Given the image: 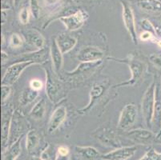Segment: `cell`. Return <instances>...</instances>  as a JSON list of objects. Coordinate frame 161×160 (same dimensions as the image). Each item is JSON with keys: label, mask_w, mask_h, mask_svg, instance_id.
<instances>
[{"label": "cell", "mask_w": 161, "mask_h": 160, "mask_svg": "<svg viewBox=\"0 0 161 160\" xmlns=\"http://www.w3.org/2000/svg\"><path fill=\"white\" fill-rule=\"evenodd\" d=\"M103 60L96 62H85L80 63L71 71H62L59 77L65 82L68 86L77 87L80 84L88 80L96 74L103 65Z\"/></svg>", "instance_id": "2"}, {"label": "cell", "mask_w": 161, "mask_h": 160, "mask_svg": "<svg viewBox=\"0 0 161 160\" xmlns=\"http://www.w3.org/2000/svg\"><path fill=\"white\" fill-rule=\"evenodd\" d=\"M139 24L140 25L142 28L145 31H149L152 32L153 35H157V31H156V26L152 24V23L151 21H149L147 19H141L140 22H139Z\"/></svg>", "instance_id": "31"}, {"label": "cell", "mask_w": 161, "mask_h": 160, "mask_svg": "<svg viewBox=\"0 0 161 160\" xmlns=\"http://www.w3.org/2000/svg\"><path fill=\"white\" fill-rule=\"evenodd\" d=\"M5 42V38H4V35H2V44Z\"/></svg>", "instance_id": "45"}, {"label": "cell", "mask_w": 161, "mask_h": 160, "mask_svg": "<svg viewBox=\"0 0 161 160\" xmlns=\"http://www.w3.org/2000/svg\"><path fill=\"white\" fill-rule=\"evenodd\" d=\"M156 77L152 80V83L149 85L145 91L141 102V111L143 119L145 122L147 127L151 129L152 127V120L154 114L155 104V92H156Z\"/></svg>", "instance_id": "5"}, {"label": "cell", "mask_w": 161, "mask_h": 160, "mask_svg": "<svg viewBox=\"0 0 161 160\" xmlns=\"http://www.w3.org/2000/svg\"><path fill=\"white\" fill-rule=\"evenodd\" d=\"M139 160H161V153H158L154 147H150L144 155Z\"/></svg>", "instance_id": "30"}, {"label": "cell", "mask_w": 161, "mask_h": 160, "mask_svg": "<svg viewBox=\"0 0 161 160\" xmlns=\"http://www.w3.org/2000/svg\"><path fill=\"white\" fill-rule=\"evenodd\" d=\"M39 96V91H35L28 86L21 92L19 98V103L20 107H26L32 103Z\"/></svg>", "instance_id": "27"}, {"label": "cell", "mask_w": 161, "mask_h": 160, "mask_svg": "<svg viewBox=\"0 0 161 160\" xmlns=\"http://www.w3.org/2000/svg\"><path fill=\"white\" fill-rule=\"evenodd\" d=\"M92 135L99 142L100 144L107 147L116 148L122 146L120 138L114 129L109 127H98L92 133Z\"/></svg>", "instance_id": "6"}, {"label": "cell", "mask_w": 161, "mask_h": 160, "mask_svg": "<svg viewBox=\"0 0 161 160\" xmlns=\"http://www.w3.org/2000/svg\"><path fill=\"white\" fill-rule=\"evenodd\" d=\"M157 44H158V46H159V47H161V39H159V40H158Z\"/></svg>", "instance_id": "46"}, {"label": "cell", "mask_w": 161, "mask_h": 160, "mask_svg": "<svg viewBox=\"0 0 161 160\" xmlns=\"http://www.w3.org/2000/svg\"><path fill=\"white\" fill-rule=\"evenodd\" d=\"M57 154L60 155H64V156H67V155H69L70 154V149L67 146L65 145H61L58 147L57 149Z\"/></svg>", "instance_id": "38"}, {"label": "cell", "mask_w": 161, "mask_h": 160, "mask_svg": "<svg viewBox=\"0 0 161 160\" xmlns=\"http://www.w3.org/2000/svg\"><path fill=\"white\" fill-rule=\"evenodd\" d=\"M30 160H43L40 157H37V156H32L31 157Z\"/></svg>", "instance_id": "43"}, {"label": "cell", "mask_w": 161, "mask_h": 160, "mask_svg": "<svg viewBox=\"0 0 161 160\" xmlns=\"http://www.w3.org/2000/svg\"><path fill=\"white\" fill-rule=\"evenodd\" d=\"M32 65H36V63L32 61H23L15 62L14 63L11 64L4 73L2 78V85L13 84L18 81V79L23 74V71Z\"/></svg>", "instance_id": "9"}, {"label": "cell", "mask_w": 161, "mask_h": 160, "mask_svg": "<svg viewBox=\"0 0 161 160\" xmlns=\"http://www.w3.org/2000/svg\"><path fill=\"white\" fill-rule=\"evenodd\" d=\"M55 160H71V159H70L69 155L64 156V155H58V154L56 153Z\"/></svg>", "instance_id": "40"}, {"label": "cell", "mask_w": 161, "mask_h": 160, "mask_svg": "<svg viewBox=\"0 0 161 160\" xmlns=\"http://www.w3.org/2000/svg\"><path fill=\"white\" fill-rule=\"evenodd\" d=\"M123 135L136 144L143 145V146L153 144L158 139L157 136L152 130L147 129L138 128L135 130H126Z\"/></svg>", "instance_id": "10"}, {"label": "cell", "mask_w": 161, "mask_h": 160, "mask_svg": "<svg viewBox=\"0 0 161 160\" xmlns=\"http://www.w3.org/2000/svg\"><path fill=\"white\" fill-rule=\"evenodd\" d=\"M31 14V12L30 7H27V6L23 7L19 13V19L20 23L23 25L27 24L30 21Z\"/></svg>", "instance_id": "29"}, {"label": "cell", "mask_w": 161, "mask_h": 160, "mask_svg": "<svg viewBox=\"0 0 161 160\" xmlns=\"http://www.w3.org/2000/svg\"><path fill=\"white\" fill-rule=\"evenodd\" d=\"M148 60L155 67L161 70V54H152L148 57Z\"/></svg>", "instance_id": "35"}, {"label": "cell", "mask_w": 161, "mask_h": 160, "mask_svg": "<svg viewBox=\"0 0 161 160\" xmlns=\"http://www.w3.org/2000/svg\"><path fill=\"white\" fill-rule=\"evenodd\" d=\"M40 143V139L36 130H29L26 138V149L29 155H32L36 152Z\"/></svg>", "instance_id": "25"}, {"label": "cell", "mask_w": 161, "mask_h": 160, "mask_svg": "<svg viewBox=\"0 0 161 160\" xmlns=\"http://www.w3.org/2000/svg\"><path fill=\"white\" fill-rule=\"evenodd\" d=\"M11 91L12 88L10 85H2L1 86V100H2V103H5L7 99L9 98L10 95L11 94Z\"/></svg>", "instance_id": "32"}, {"label": "cell", "mask_w": 161, "mask_h": 160, "mask_svg": "<svg viewBox=\"0 0 161 160\" xmlns=\"http://www.w3.org/2000/svg\"><path fill=\"white\" fill-rule=\"evenodd\" d=\"M1 58H2V65H5V63L8 61V55L5 51H1Z\"/></svg>", "instance_id": "39"}, {"label": "cell", "mask_w": 161, "mask_h": 160, "mask_svg": "<svg viewBox=\"0 0 161 160\" xmlns=\"http://www.w3.org/2000/svg\"><path fill=\"white\" fill-rule=\"evenodd\" d=\"M29 125L30 124H29L28 121L26 119L23 113H21V111H19V110H15L14 114H13L12 120H11L8 146L12 145L20 138H23L25 132L29 131L28 130L30 128Z\"/></svg>", "instance_id": "7"}, {"label": "cell", "mask_w": 161, "mask_h": 160, "mask_svg": "<svg viewBox=\"0 0 161 160\" xmlns=\"http://www.w3.org/2000/svg\"><path fill=\"white\" fill-rule=\"evenodd\" d=\"M156 136H157L158 139H159V138L161 137V127H160V129H159V132H158V134L156 135Z\"/></svg>", "instance_id": "44"}, {"label": "cell", "mask_w": 161, "mask_h": 160, "mask_svg": "<svg viewBox=\"0 0 161 160\" xmlns=\"http://www.w3.org/2000/svg\"><path fill=\"white\" fill-rule=\"evenodd\" d=\"M24 0H13V3H14V7L15 8H19V7L21 6V4L23 3V2Z\"/></svg>", "instance_id": "41"}, {"label": "cell", "mask_w": 161, "mask_h": 160, "mask_svg": "<svg viewBox=\"0 0 161 160\" xmlns=\"http://www.w3.org/2000/svg\"><path fill=\"white\" fill-rule=\"evenodd\" d=\"M156 92H155V104L154 114L152 125H156L159 127V130L161 127V81L160 78L156 77Z\"/></svg>", "instance_id": "21"}, {"label": "cell", "mask_w": 161, "mask_h": 160, "mask_svg": "<svg viewBox=\"0 0 161 160\" xmlns=\"http://www.w3.org/2000/svg\"><path fill=\"white\" fill-rule=\"evenodd\" d=\"M108 60H112L117 63H124L128 65L131 71V77L128 81L122 82L118 84L112 86L114 89L122 86H136L143 81L146 74L148 72V62L145 59V57L143 56L139 51H132L129 53L127 57L124 58H116L113 57L107 58Z\"/></svg>", "instance_id": "1"}, {"label": "cell", "mask_w": 161, "mask_h": 160, "mask_svg": "<svg viewBox=\"0 0 161 160\" xmlns=\"http://www.w3.org/2000/svg\"><path fill=\"white\" fill-rule=\"evenodd\" d=\"M14 108L12 104L3 108L2 112V126H1V143H2V152L8 147L10 131H11V120L14 113Z\"/></svg>", "instance_id": "11"}, {"label": "cell", "mask_w": 161, "mask_h": 160, "mask_svg": "<svg viewBox=\"0 0 161 160\" xmlns=\"http://www.w3.org/2000/svg\"><path fill=\"white\" fill-rule=\"evenodd\" d=\"M55 39L58 48L60 49L61 52L64 55L72 51L78 42L77 38L67 32H63V33L58 34L57 36H55Z\"/></svg>", "instance_id": "19"}, {"label": "cell", "mask_w": 161, "mask_h": 160, "mask_svg": "<svg viewBox=\"0 0 161 160\" xmlns=\"http://www.w3.org/2000/svg\"><path fill=\"white\" fill-rule=\"evenodd\" d=\"M104 57V51L95 46H86L81 47L75 55V58L80 63L103 60Z\"/></svg>", "instance_id": "14"}, {"label": "cell", "mask_w": 161, "mask_h": 160, "mask_svg": "<svg viewBox=\"0 0 161 160\" xmlns=\"http://www.w3.org/2000/svg\"><path fill=\"white\" fill-rule=\"evenodd\" d=\"M112 90V86L109 79H103L102 81L93 83L89 94V102L85 107L78 110V113L82 115L89 114L98 105L102 104L103 107L109 102L113 97L108 95L110 91ZM112 100V99H111Z\"/></svg>", "instance_id": "3"}, {"label": "cell", "mask_w": 161, "mask_h": 160, "mask_svg": "<svg viewBox=\"0 0 161 160\" xmlns=\"http://www.w3.org/2000/svg\"><path fill=\"white\" fill-rule=\"evenodd\" d=\"M87 19H88V14L85 11L78 10L70 15L58 17L56 19L62 22L67 31L72 32L81 28Z\"/></svg>", "instance_id": "12"}, {"label": "cell", "mask_w": 161, "mask_h": 160, "mask_svg": "<svg viewBox=\"0 0 161 160\" xmlns=\"http://www.w3.org/2000/svg\"><path fill=\"white\" fill-rule=\"evenodd\" d=\"M46 73L47 97L54 104H57L67 97L68 86L52 69H44Z\"/></svg>", "instance_id": "4"}, {"label": "cell", "mask_w": 161, "mask_h": 160, "mask_svg": "<svg viewBox=\"0 0 161 160\" xmlns=\"http://www.w3.org/2000/svg\"><path fill=\"white\" fill-rule=\"evenodd\" d=\"M137 150L136 146H121L104 155H101L100 158L102 160H127L131 158Z\"/></svg>", "instance_id": "17"}, {"label": "cell", "mask_w": 161, "mask_h": 160, "mask_svg": "<svg viewBox=\"0 0 161 160\" xmlns=\"http://www.w3.org/2000/svg\"><path fill=\"white\" fill-rule=\"evenodd\" d=\"M46 111V101H45V99L43 98H42L31 108V111L29 112V116L32 119L39 121V120H42L44 118Z\"/></svg>", "instance_id": "26"}, {"label": "cell", "mask_w": 161, "mask_h": 160, "mask_svg": "<svg viewBox=\"0 0 161 160\" xmlns=\"http://www.w3.org/2000/svg\"><path fill=\"white\" fill-rule=\"evenodd\" d=\"M25 42L23 35H20L18 33H13L10 36L9 39V46L11 48H19L21 47Z\"/></svg>", "instance_id": "28"}, {"label": "cell", "mask_w": 161, "mask_h": 160, "mask_svg": "<svg viewBox=\"0 0 161 160\" xmlns=\"http://www.w3.org/2000/svg\"><path fill=\"white\" fill-rule=\"evenodd\" d=\"M29 7H30L32 16L35 19H38L39 16V11H40V7H39L38 0H30V6Z\"/></svg>", "instance_id": "33"}, {"label": "cell", "mask_w": 161, "mask_h": 160, "mask_svg": "<svg viewBox=\"0 0 161 160\" xmlns=\"http://www.w3.org/2000/svg\"><path fill=\"white\" fill-rule=\"evenodd\" d=\"M120 3L122 5V16L124 26L133 43L135 45H138L139 40L136 29V20L131 3L128 2V0H121Z\"/></svg>", "instance_id": "8"}, {"label": "cell", "mask_w": 161, "mask_h": 160, "mask_svg": "<svg viewBox=\"0 0 161 160\" xmlns=\"http://www.w3.org/2000/svg\"><path fill=\"white\" fill-rule=\"evenodd\" d=\"M22 138L9 146L2 154V160H16L22 152Z\"/></svg>", "instance_id": "24"}, {"label": "cell", "mask_w": 161, "mask_h": 160, "mask_svg": "<svg viewBox=\"0 0 161 160\" xmlns=\"http://www.w3.org/2000/svg\"><path fill=\"white\" fill-rule=\"evenodd\" d=\"M67 116V110L64 105L57 106L52 112L47 124V132L53 134L66 121Z\"/></svg>", "instance_id": "16"}, {"label": "cell", "mask_w": 161, "mask_h": 160, "mask_svg": "<svg viewBox=\"0 0 161 160\" xmlns=\"http://www.w3.org/2000/svg\"><path fill=\"white\" fill-rule=\"evenodd\" d=\"M50 58H51L50 48L45 47L37 50L36 51L20 54L18 56L14 57V60H15V62L32 61L36 64L41 65V64H43L45 63H47L49 60Z\"/></svg>", "instance_id": "15"}, {"label": "cell", "mask_w": 161, "mask_h": 160, "mask_svg": "<svg viewBox=\"0 0 161 160\" xmlns=\"http://www.w3.org/2000/svg\"><path fill=\"white\" fill-rule=\"evenodd\" d=\"M29 86H30L31 89L35 91H39L43 89V83L41 81L40 79H31L29 83Z\"/></svg>", "instance_id": "36"}, {"label": "cell", "mask_w": 161, "mask_h": 160, "mask_svg": "<svg viewBox=\"0 0 161 160\" xmlns=\"http://www.w3.org/2000/svg\"><path fill=\"white\" fill-rule=\"evenodd\" d=\"M41 158L43 160H52V155L50 154V144L47 143L46 146L43 149L40 154Z\"/></svg>", "instance_id": "37"}, {"label": "cell", "mask_w": 161, "mask_h": 160, "mask_svg": "<svg viewBox=\"0 0 161 160\" xmlns=\"http://www.w3.org/2000/svg\"><path fill=\"white\" fill-rule=\"evenodd\" d=\"M22 35L26 43L34 47L37 50L42 49L46 47V39L43 37V35L36 29H27L23 30Z\"/></svg>", "instance_id": "18"}, {"label": "cell", "mask_w": 161, "mask_h": 160, "mask_svg": "<svg viewBox=\"0 0 161 160\" xmlns=\"http://www.w3.org/2000/svg\"><path fill=\"white\" fill-rule=\"evenodd\" d=\"M50 53H51V59L53 70L58 75L60 74L64 66V54L61 52L56 43L55 37L52 38V43L50 47Z\"/></svg>", "instance_id": "20"}, {"label": "cell", "mask_w": 161, "mask_h": 160, "mask_svg": "<svg viewBox=\"0 0 161 160\" xmlns=\"http://www.w3.org/2000/svg\"><path fill=\"white\" fill-rule=\"evenodd\" d=\"M138 116V108L134 103H128L124 106L121 111L118 121V128L127 130L131 128L136 122Z\"/></svg>", "instance_id": "13"}, {"label": "cell", "mask_w": 161, "mask_h": 160, "mask_svg": "<svg viewBox=\"0 0 161 160\" xmlns=\"http://www.w3.org/2000/svg\"><path fill=\"white\" fill-rule=\"evenodd\" d=\"M137 5L146 12L161 14V1L159 0H137Z\"/></svg>", "instance_id": "23"}, {"label": "cell", "mask_w": 161, "mask_h": 160, "mask_svg": "<svg viewBox=\"0 0 161 160\" xmlns=\"http://www.w3.org/2000/svg\"><path fill=\"white\" fill-rule=\"evenodd\" d=\"M75 153L81 160H95L100 158L101 155L96 148L90 146H76Z\"/></svg>", "instance_id": "22"}, {"label": "cell", "mask_w": 161, "mask_h": 160, "mask_svg": "<svg viewBox=\"0 0 161 160\" xmlns=\"http://www.w3.org/2000/svg\"><path fill=\"white\" fill-rule=\"evenodd\" d=\"M140 39L143 42H155L157 43L158 40L156 39V35H153L152 32H149V31H144L143 33L140 34Z\"/></svg>", "instance_id": "34"}, {"label": "cell", "mask_w": 161, "mask_h": 160, "mask_svg": "<svg viewBox=\"0 0 161 160\" xmlns=\"http://www.w3.org/2000/svg\"><path fill=\"white\" fill-rule=\"evenodd\" d=\"M6 19H7V12H6V11L3 9L2 11V24L5 23Z\"/></svg>", "instance_id": "42"}]
</instances>
